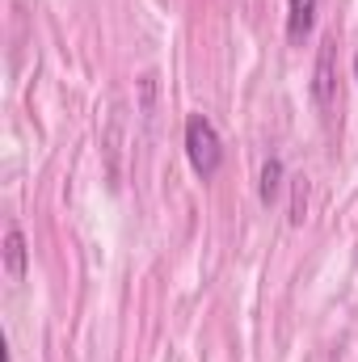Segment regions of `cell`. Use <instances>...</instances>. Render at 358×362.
<instances>
[{
  "instance_id": "obj_1",
  "label": "cell",
  "mask_w": 358,
  "mask_h": 362,
  "mask_svg": "<svg viewBox=\"0 0 358 362\" xmlns=\"http://www.w3.org/2000/svg\"><path fill=\"white\" fill-rule=\"evenodd\" d=\"M185 156L194 165V173L202 181H211L224 165V148H219V131L207 114H190L185 118Z\"/></svg>"
},
{
  "instance_id": "obj_2",
  "label": "cell",
  "mask_w": 358,
  "mask_h": 362,
  "mask_svg": "<svg viewBox=\"0 0 358 362\" xmlns=\"http://www.w3.org/2000/svg\"><path fill=\"white\" fill-rule=\"evenodd\" d=\"M337 42L333 38H321V51H316V72H312V97L321 110H333L337 101Z\"/></svg>"
},
{
  "instance_id": "obj_3",
  "label": "cell",
  "mask_w": 358,
  "mask_h": 362,
  "mask_svg": "<svg viewBox=\"0 0 358 362\" xmlns=\"http://www.w3.org/2000/svg\"><path fill=\"white\" fill-rule=\"evenodd\" d=\"M25 262H30L25 232L17 223H8V232H4V274H8V282H21L25 278Z\"/></svg>"
},
{
  "instance_id": "obj_4",
  "label": "cell",
  "mask_w": 358,
  "mask_h": 362,
  "mask_svg": "<svg viewBox=\"0 0 358 362\" xmlns=\"http://www.w3.org/2000/svg\"><path fill=\"white\" fill-rule=\"evenodd\" d=\"M316 25V0H287V38L304 42Z\"/></svg>"
},
{
  "instance_id": "obj_5",
  "label": "cell",
  "mask_w": 358,
  "mask_h": 362,
  "mask_svg": "<svg viewBox=\"0 0 358 362\" xmlns=\"http://www.w3.org/2000/svg\"><path fill=\"white\" fill-rule=\"evenodd\" d=\"M278 185H282V160L270 156L266 165H262V202H266V206L278 198Z\"/></svg>"
},
{
  "instance_id": "obj_6",
  "label": "cell",
  "mask_w": 358,
  "mask_h": 362,
  "mask_svg": "<svg viewBox=\"0 0 358 362\" xmlns=\"http://www.w3.org/2000/svg\"><path fill=\"white\" fill-rule=\"evenodd\" d=\"M304 211H308V185H304V177H295V185H291V223H304Z\"/></svg>"
},
{
  "instance_id": "obj_7",
  "label": "cell",
  "mask_w": 358,
  "mask_h": 362,
  "mask_svg": "<svg viewBox=\"0 0 358 362\" xmlns=\"http://www.w3.org/2000/svg\"><path fill=\"white\" fill-rule=\"evenodd\" d=\"M354 76H358V55H354Z\"/></svg>"
}]
</instances>
